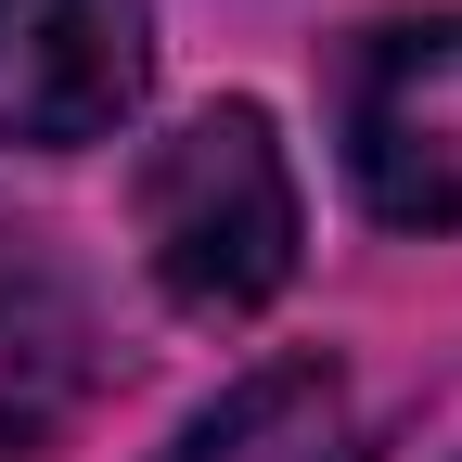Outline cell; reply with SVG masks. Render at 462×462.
<instances>
[{
  "instance_id": "277c9868",
  "label": "cell",
  "mask_w": 462,
  "mask_h": 462,
  "mask_svg": "<svg viewBox=\"0 0 462 462\" xmlns=\"http://www.w3.org/2000/svg\"><path fill=\"white\" fill-rule=\"evenodd\" d=\"M167 462H373V449H360V398L334 360H270L167 437Z\"/></svg>"
},
{
  "instance_id": "5b68a950",
  "label": "cell",
  "mask_w": 462,
  "mask_h": 462,
  "mask_svg": "<svg viewBox=\"0 0 462 462\" xmlns=\"http://www.w3.org/2000/svg\"><path fill=\"white\" fill-rule=\"evenodd\" d=\"M90 385H103L90 309L51 296V282H0V462H26L39 437H65Z\"/></svg>"
},
{
  "instance_id": "7a4b0ae2",
  "label": "cell",
  "mask_w": 462,
  "mask_h": 462,
  "mask_svg": "<svg viewBox=\"0 0 462 462\" xmlns=\"http://www.w3.org/2000/svg\"><path fill=\"white\" fill-rule=\"evenodd\" d=\"M334 154L385 231H462V14L373 26L346 51Z\"/></svg>"
},
{
  "instance_id": "6da1fadb",
  "label": "cell",
  "mask_w": 462,
  "mask_h": 462,
  "mask_svg": "<svg viewBox=\"0 0 462 462\" xmlns=\"http://www.w3.org/2000/svg\"><path fill=\"white\" fill-rule=\"evenodd\" d=\"M142 270L180 321H257L282 282H296V167H282L270 103H193L180 129L142 154Z\"/></svg>"
},
{
  "instance_id": "3957f363",
  "label": "cell",
  "mask_w": 462,
  "mask_h": 462,
  "mask_svg": "<svg viewBox=\"0 0 462 462\" xmlns=\"http://www.w3.org/2000/svg\"><path fill=\"white\" fill-rule=\"evenodd\" d=\"M154 90V0H0V142H116Z\"/></svg>"
}]
</instances>
